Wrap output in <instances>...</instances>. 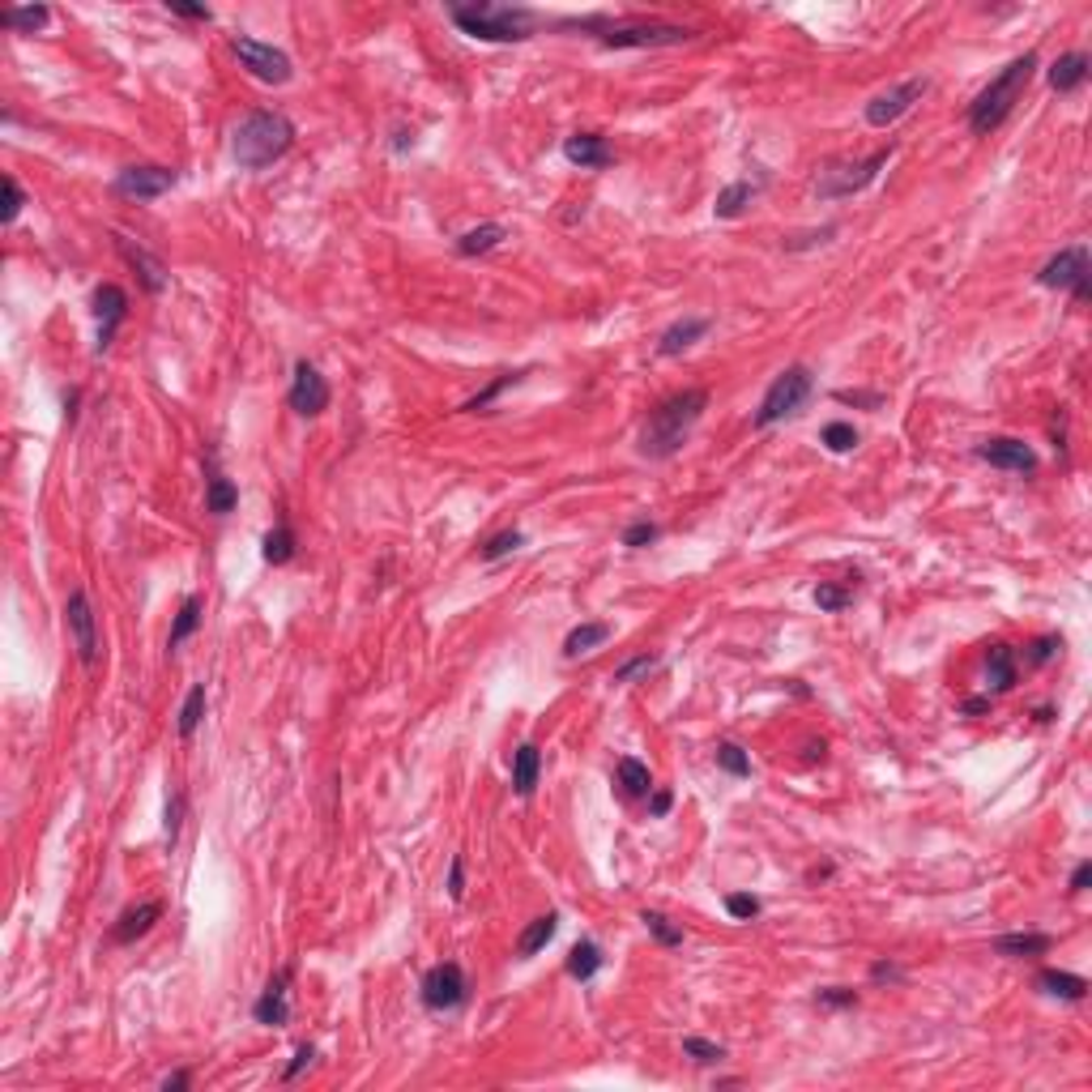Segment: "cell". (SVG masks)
<instances>
[{
    "instance_id": "obj_1",
    "label": "cell",
    "mask_w": 1092,
    "mask_h": 1092,
    "mask_svg": "<svg viewBox=\"0 0 1092 1092\" xmlns=\"http://www.w3.org/2000/svg\"><path fill=\"white\" fill-rule=\"evenodd\" d=\"M704 410H709V393L704 389H683V393L666 397L662 406H653V415L640 431V457H649V461H671V457L687 444L691 431H696Z\"/></svg>"
},
{
    "instance_id": "obj_2",
    "label": "cell",
    "mask_w": 1092,
    "mask_h": 1092,
    "mask_svg": "<svg viewBox=\"0 0 1092 1092\" xmlns=\"http://www.w3.org/2000/svg\"><path fill=\"white\" fill-rule=\"evenodd\" d=\"M295 146V124L282 111H248L231 137V154L243 171H265L282 162Z\"/></svg>"
},
{
    "instance_id": "obj_3",
    "label": "cell",
    "mask_w": 1092,
    "mask_h": 1092,
    "mask_svg": "<svg viewBox=\"0 0 1092 1092\" xmlns=\"http://www.w3.org/2000/svg\"><path fill=\"white\" fill-rule=\"evenodd\" d=\"M449 18L457 22L461 34L483 39V43H525V39H534L538 26H543V18H538L534 9L491 5V0H478V5H449Z\"/></svg>"
},
{
    "instance_id": "obj_4",
    "label": "cell",
    "mask_w": 1092,
    "mask_h": 1092,
    "mask_svg": "<svg viewBox=\"0 0 1092 1092\" xmlns=\"http://www.w3.org/2000/svg\"><path fill=\"white\" fill-rule=\"evenodd\" d=\"M1032 73H1037V56H1032V52L1016 56V61L1007 65L1003 73L994 77L990 86H985L978 99L969 103V128H973V133H978V137H990L994 128H999L1007 115L1016 111V103H1020V94L1028 90Z\"/></svg>"
},
{
    "instance_id": "obj_5",
    "label": "cell",
    "mask_w": 1092,
    "mask_h": 1092,
    "mask_svg": "<svg viewBox=\"0 0 1092 1092\" xmlns=\"http://www.w3.org/2000/svg\"><path fill=\"white\" fill-rule=\"evenodd\" d=\"M811 393H815V371L807 368V363H790L785 371L772 375V384L764 389V397H760V410L751 415V427L768 431V427H777V422L794 418L798 410L811 402Z\"/></svg>"
},
{
    "instance_id": "obj_6",
    "label": "cell",
    "mask_w": 1092,
    "mask_h": 1092,
    "mask_svg": "<svg viewBox=\"0 0 1092 1092\" xmlns=\"http://www.w3.org/2000/svg\"><path fill=\"white\" fill-rule=\"evenodd\" d=\"M892 154H896V146L888 141L884 150H875V154H866L858 162H828V167L819 171V180H815V193L824 197V201H841V197L862 193V188H871L879 180V171L888 167Z\"/></svg>"
},
{
    "instance_id": "obj_7",
    "label": "cell",
    "mask_w": 1092,
    "mask_h": 1092,
    "mask_svg": "<svg viewBox=\"0 0 1092 1092\" xmlns=\"http://www.w3.org/2000/svg\"><path fill=\"white\" fill-rule=\"evenodd\" d=\"M691 39H696V30L671 26V22H628V26H610V22L602 18V26H597V43L615 47V52H624V47H678V43H691Z\"/></svg>"
},
{
    "instance_id": "obj_8",
    "label": "cell",
    "mask_w": 1092,
    "mask_h": 1092,
    "mask_svg": "<svg viewBox=\"0 0 1092 1092\" xmlns=\"http://www.w3.org/2000/svg\"><path fill=\"white\" fill-rule=\"evenodd\" d=\"M231 56L240 61V68H248V73L256 81H265V86H286V81L295 77L290 56L282 52V47H274V43L252 39V34H235V39H231Z\"/></svg>"
},
{
    "instance_id": "obj_9",
    "label": "cell",
    "mask_w": 1092,
    "mask_h": 1092,
    "mask_svg": "<svg viewBox=\"0 0 1092 1092\" xmlns=\"http://www.w3.org/2000/svg\"><path fill=\"white\" fill-rule=\"evenodd\" d=\"M418 999L427 1012H457L465 1007L469 999V982H465V969L457 960H440L422 973V985H418Z\"/></svg>"
},
{
    "instance_id": "obj_10",
    "label": "cell",
    "mask_w": 1092,
    "mask_h": 1092,
    "mask_svg": "<svg viewBox=\"0 0 1092 1092\" xmlns=\"http://www.w3.org/2000/svg\"><path fill=\"white\" fill-rule=\"evenodd\" d=\"M1088 248L1084 243H1071V248H1063L1059 256H1050L1046 265H1041V274H1037V286H1046V290H1071V295L1084 303L1088 299Z\"/></svg>"
},
{
    "instance_id": "obj_11",
    "label": "cell",
    "mask_w": 1092,
    "mask_h": 1092,
    "mask_svg": "<svg viewBox=\"0 0 1092 1092\" xmlns=\"http://www.w3.org/2000/svg\"><path fill=\"white\" fill-rule=\"evenodd\" d=\"M926 90H931V81H926V77H909V81H900V86L875 94V99L866 103V124H871V128H892L900 115L913 111V103H922Z\"/></svg>"
},
{
    "instance_id": "obj_12",
    "label": "cell",
    "mask_w": 1092,
    "mask_h": 1092,
    "mask_svg": "<svg viewBox=\"0 0 1092 1092\" xmlns=\"http://www.w3.org/2000/svg\"><path fill=\"white\" fill-rule=\"evenodd\" d=\"M175 175L171 167H154V162H137V167H124L120 175H115V193L128 197V201H158L162 193H171L175 188Z\"/></svg>"
},
{
    "instance_id": "obj_13",
    "label": "cell",
    "mask_w": 1092,
    "mask_h": 1092,
    "mask_svg": "<svg viewBox=\"0 0 1092 1092\" xmlns=\"http://www.w3.org/2000/svg\"><path fill=\"white\" fill-rule=\"evenodd\" d=\"M128 316V295L124 286H115V282H103V286H94V321H99V342H94V355H108L115 333H120Z\"/></svg>"
},
{
    "instance_id": "obj_14",
    "label": "cell",
    "mask_w": 1092,
    "mask_h": 1092,
    "mask_svg": "<svg viewBox=\"0 0 1092 1092\" xmlns=\"http://www.w3.org/2000/svg\"><path fill=\"white\" fill-rule=\"evenodd\" d=\"M65 624H68V636H73V649L81 657V666H94V662H99V628H94V610H90L86 590L68 593Z\"/></svg>"
},
{
    "instance_id": "obj_15",
    "label": "cell",
    "mask_w": 1092,
    "mask_h": 1092,
    "mask_svg": "<svg viewBox=\"0 0 1092 1092\" xmlns=\"http://www.w3.org/2000/svg\"><path fill=\"white\" fill-rule=\"evenodd\" d=\"M290 410H295L299 418H316V415H325L328 410V380L321 371L312 368L308 359H299L295 363V380H290Z\"/></svg>"
},
{
    "instance_id": "obj_16",
    "label": "cell",
    "mask_w": 1092,
    "mask_h": 1092,
    "mask_svg": "<svg viewBox=\"0 0 1092 1092\" xmlns=\"http://www.w3.org/2000/svg\"><path fill=\"white\" fill-rule=\"evenodd\" d=\"M973 457L994 469H1012V474H1032L1037 469V453L1028 449L1025 440H1012V436H994V440H982Z\"/></svg>"
},
{
    "instance_id": "obj_17",
    "label": "cell",
    "mask_w": 1092,
    "mask_h": 1092,
    "mask_svg": "<svg viewBox=\"0 0 1092 1092\" xmlns=\"http://www.w3.org/2000/svg\"><path fill=\"white\" fill-rule=\"evenodd\" d=\"M290 965L278 969L274 978H269V985L261 990V999L252 1003V1020L256 1025H269V1028H282L290 1020Z\"/></svg>"
},
{
    "instance_id": "obj_18",
    "label": "cell",
    "mask_w": 1092,
    "mask_h": 1092,
    "mask_svg": "<svg viewBox=\"0 0 1092 1092\" xmlns=\"http://www.w3.org/2000/svg\"><path fill=\"white\" fill-rule=\"evenodd\" d=\"M563 158L581 171H606L610 162H615V150L606 146L602 133H572L568 141H563Z\"/></svg>"
},
{
    "instance_id": "obj_19",
    "label": "cell",
    "mask_w": 1092,
    "mask_h": 1092,
    "mask_svg": "<svg viewBox=\"0 0 1092 1092\" xmlns=\"http://www.w3.org/2000/svg\"><path fill=\"white\" fill-rule=\"evenodd\" d=\"M709 328H713V321H704V316H683V321H675L662 337H657V355H662V359L683 355V350H687V346H696L700 337L709 333Z\"/></svg>"
},
{
    "instance_id": "obj_20",
    "label": "cell",
    "mask_w": 1092,
    "mask_h": 1092,
    "mask_svg": "<svg viewBox=\"0 0 1092 1092\" xmlns=\"http://www.w3.org/2000/svg\"><path fill=\"white\" fill-rule=\"evenodd\" d=\"M115 243H120L124 261L141 274V282H146V290H150V295H162V290H167V269H162L158 256H150L146 248H137V243H133V240H124V235H115Z\"/></svg>"
},
{
    "instance_id": "obj_21",
    "label": "cell",
    "mask_w": 1092,
    "mask_h": 1092,
    "mask_svg": "<svg viewBox=\"0 0 1092 1092\" xmlns=\"http://www.w3.org/2000/svg\"><path fill=\"white\" fill-rule=\"evenodd\" d=\"M235 503H240V487L231 483L227 474L218 469V457L209 453V478H205V512L209 516H227L235 512Z\"/></svg>"
},
{
    "instance_id": "obj_22",
    "label": "cell",
    "mask_w": 1092,
    "mask_h": 1092,
    "mask_svg": "<svg viewBox=\"0 0 1092 1092\" xmlns=\"http://www.w3.org/2000/svg\"><path fill=\"white\" fill-rule=\"evenodd\" d=\"M1088 68H1092V61H1088L1084 52H1067V56H1059V61L1050 65L1046 81H1050V90L1071 94V90H1079V86L1088 81Z\"/></svg>"
},
{
    "instance_id": "obj_23",
    "label": "cell",
    "mask_w": 1092,
    "mask_h": 1092,
    "mask_svg": "<svg viewBox=\"0 0 1092 1092\" xmlns=\"http://www.w3.org/2000/svg\"><path fill=\"white\" fill-rule=\"evenodd\" d=\"M990 947H994V956L1025 960V956H1046L1054 947V939L1046 931H1025V935H999Z\"/></svg>"
},
{
    "instance_id": "obj_24",
    "label": "cell",
    "mask_w": 1092,
    "mask_h": 1092,
    "mask_svg": "<svg viewBox=\"0 0 1092 1092\" xmlns=\"http://www.w3.org/2000/svg\"><path fill=\"white\" fill-rule=\"evenodd\" d=\"M1037 990H1041V994H1050V999L1084 1003L1088 982L1079 978V973H1067V969H1041V973H1037Z\"/></svg>"
},
{
    "instance_id": "obj_25",
    "label": "cell",
    "mask_w": 1092,
    "mask_h": 1092,
    "mask_svg": "<svg viewBox=\"0 0 1092 1092\" xmlns=\"http://www.w3.org/2000/svg\"><path fill=\"white\" fill-rule=\"evenodd\" d=\"M1016 649L1012 644H990V653H985V683H990V691H1012L1016 687Z\"/></svg>"
},
{
    "instance_id": "obj_26",
    "label": "cell",
    "mask_w": 1092,
    "mask_h": 1092,
    "mask_svg": "<svg viewBox=\"0 0 1092 1092\" xmlns=\"http://www.w3.org/2000/svg\"><path fill=\"white\" fill-rule=\"evenodd\" d=\"M503 240H508V227H503V222H483V227L457 235L453 248H457V256H487V252H496Z\"/></svg>"
},
{
    "instance_id": "obj_27",
    "label": "cell",
    "mask_w": 1092,
    "mask_h": 1092,
    "mask_svg": "<svg viewBox=\"0 0 1092 1092\" xmlns=\"http://www.w3.org/2000/svg\"><path fill=\"white\" fill-rule=\"evenodd\" d=\"M538 772H543V751L534 743H521L512 756V790L516 798H530L538 790Z\"/></svg>"
},
{
    "instance_id": "obj_28",
    "label": "cell",
    "mask_w": 1092,
    "mask_h": 1092,
    "mask_svg": "<svg viewBox=\"0 0 1092 1092\" xmlns=\"http://www.w3.org/2000/svg\"><path fill=\"white\" fill-rule=\"evenodd\" d=\"M162 918V905L158 900H146V905H137V909H128L120 922H115V931H111V939L115 943H137L141 935L150 931V926H154Z\"/></svg>"
},
{
    "instance_id": "obj_29",
    "label": "cell",
    "mask_w": 1092,
    "mask_h": 1092,
    "mask_svg": "<svg viewBox=\"0 0 1092 1092\" xmlns=\"http://www.w3.org/2000/svg\"><path fill=\"white\" fill-rule=\"evenodd\" d=\"M555 931H559V913H543V918H534V922L521 931V939H516V956H521V960L538 956V952H543V947L550 943V939H555Z\"/></svg>"
},
{
    "instance_id": "obj_30",
    "label": "cell",
    "mask_w": 1092,
    "mask_h": 1092,
    "mask_svg": "<svg viewBox=\"0 0 1092 1092\" xmlns=\"http://www.w3.org/2000/svg\"><path fill=\"white\" fill-rule=\"evenodd\" d=\"M756 197H760V184L734 180L730 188H721V193H718V205H713V214H718V218H738V214H747V205L756 201Z\"/></svg>"
},
{
    "instance_id": "obj_31",
    "label": "cell",
    "mask_w": 1092,
    "mask_h": 1092,
    "mask_svg": "<svg viewBox=\"0 0 1092 1092\" xmlns=\"http://www.w3.org/2000/svg\"><path fill=\"white\" fill-rule=\"evenodd\" d=\"M563 969H568L572 982H593L597 969H602V947H597L593 939H581V943L568 952V965Z\"/></svg>"
},
{
    "instance_id": "obj_32",
    "label": "cell",
    "mask_w": 1092,
    "mask_h": 1092,
    "mask_svg": "<svg viewBox=\"0 0 1092 1092\" xmlns=\"http://www.w3.org/2000/svg\"><path fill=\"white\" fill-rule=\"evenodd\" d=\"M619 785H624L628 798H649V794H653V772H649V764H644V760H636V756H624V760H619Z\"/></svg>"
},
{
    "instance_id": "obj_33",
    "label": "cell",
    "mask_w": 1092,
    "mask_h": 1092,
    "mask_svg": "<svg viewBox=\"0 0 1092 1092\" xmlns=\"http://www.w3.org/2000/svg\"><path fill=\"white\" fill-rule=\"evenodd\" d=\"M205 709H209V691H205V683H193V691H188V700H184V709H180V721H175L180 738H193L197 730H201Z\"/></svg>"
},
{
    "instance_id": "obj_34",
    "label": "cell",
    "mask_w": 1092,
    "mask_h": 1092,
    "mask_svg": "<svg viewBox=\"0 0 1092 1092\" xmlns=\"http://www.w3.org/2000/svg\"><path fill=\"white\" fill-rule=\"evenodd\" d=\"M295 530H290L286 521H278L274 530L265 534V546H261V555H265V563H274V568H282V563H290L295 559Z\"/></svg>"
},
{
    "instance_id": "obj_35",
    "label": "cell",
    "mask_w": 1092,
    "mask_h": 1092,
    "mask_svg": "<svg viewBox=\"0 0 1092 1092\" xmlns=\"http://www.w3.org/2000/svg\"><path fill=\"white\" fill-rule=\"evenodd\" d=\"M0 22H5L14 34H39L47 22H52V9L47 5H22V9H5L0 14Z\"/></svg>"
},
{
    "instance_id": "obj_36",
    "label": "cell",
    "mask_w": 1092,
    "mask_h": 1092,
    "mask_svg": "<svg viewBox=\"0 0 1092 1092\" xmlns=\"http://www.w3.org/2000/svg\"><path fill=\"white\" fill-rule=\"evenodd\" d=\"M197 628H201V597H184V606H180V615H175V624H171V636H167V653H175L180 649V644L188 640V636H197Z\"/></svg>"
},
{
    "instance_id": "obj_37",
    "label": "cell",
    "mask_w": 1092,
    "mask_h": 1092,
    "mask_svg": "<svg viewBox=\"0 0 1092 1092\" xmlns=\"http://www.w3.org/2000/svg\"><path fill=\"white\" fill-rule=\"evenodd\" d=\"M610 640V624H581L568 632V640H563V657H581V653H593L597 644Z\"/></svg>"
},
{
    "instance_id": "obj_38",
    "label": "cell",
    "mask_w": 1092,
    "mask_h": 1092,
    "mask_svg": "<svg viewBox=\"0 0 1092 1092\" xmlns=\"http://www.w3.org/2000/svg\"><path fill=\"white\" fill-rule=\"evenodd\" d=\"M521 380H525V371H503V375H496V380H491L483 393H474V397H469V402L461 406V415H478V410H487L503 389H512V384H521Z\"/></svg>"
},
{
    "instance_id": "obj_39",
    "label": "cell",
    "mask_w": 1092,
    "mask_h": 1092,
    "mask_svg": "<svg viewBox=\"0 0 1092 1092\" xmlns=\"http://www.w3.org/2000/svg\"><path fill=\"white\" fill-rule=\"evenodd\" d=\"M640 922H644V931H649L662 947H678V943H683V926H675L671 918H666V913L644 909V913H640Z\"/></svg>"
},
{
    "instance_id": "obj_40",
    "label": "cell",
    "mask_w": 1092,
    "mask_h": 1092,
    "mask_svg": "<svg viewBox=\"0 0 1092 1092\" xmlns=\"http://www.w3.org/2000/svg\"><path fill=\"white\" fill-rule=\"evenodd\" d=\"M819 440H824L828 453H853L858 449V431H853V422H828Z\"/></svg>"
},
{
    "instance_id": "obj_41",
    "label": "cell",
    "mask_w": 1092,
    "mask_h": 1092,
    "mask_svg": "<svg viewBox=\"0 0 1092 1092\" xmlns=\"http://www.w3.org/2000/svg\"><path fill=\"white\" fill-rule=\"evenodd\" d=\"M521 546H525V534H521V530H503V534H496V538H487V543H483V559L496 563V559L512 555V550H521Z\"/></svg>"
},
{
    "instance_id": "obj_42",
    "label": "cell",
    "mask_w": 1092,
    "mask_h": 1092,
    "mask_svg": "<svg viewBox=\"0 0 1092 1092\" xmlns=\"http://www.w3.org/2000/svg\"><path fill=\"white\" fill-rule=\"evenodd\" d=\"M850 602H853V590H845V585H828V581L815 585V606L828 610V615H837V610H845Z\"/></svg>"
},
{
    "instance_id": "obj_43",
    "label": "cell",
    "mask_w": 1092,
    "mask_h": 1092,
    "mask_svg": "<svg viewBox=\"0 0 1092 1092\" xmlns=\"http://www.w3.org/2000/svg\"><path fill=\"white\" fill-rule=\"evenodd\" d=\"M683 1054L691 1063H700V1067H713V1063L725 1059V1046H718V1041H704V1037H683Z\"/></svg>"
},
{
    "instance_id": "obj_44",
    "label": "cell",
    "mask_w": 1092,
    "mask_h": 1092,
    "mask_svg": "<svg viewBox=\"0 0 1092 1092\" xmlns=\"http://www.w3.org/2000/svg\"><path fill=\"white\" fill-rule=\"evenodd\" d=\"M718 768H725L730 777H751V756L738 743H721L718 747Z\"/></svg>"
},
{
    "instance_id": "obj_45",
    "label": "cell",
    "mask_w": 1092,
    "mask_h": 1092,
    "mask_svg": "<svg viewBox=\"0 0 1092 1092\" xmlns=\"http://www.w3.org/2000/svg\"><path fill=\"white\" fill-rule=\"evenodd\" d=\"M725 913H730L734 922H751V918H760V900L751 896V892H730V896H725Z\"/></svg>"
},
{
    "instance_id": "obj_46",
    "label": "cell",
    "mask_w": 1092,
    "mask_h": 1092,
    "mask_svg": "<svg viewBox=\"0 0 1092 1092\" xmlns=\"http://www.w3.org/2000/svg\"><path fill=\"white\" fill-rule=\"evenodd\" d=\"M657 538H662V525H653V521H632L628 530H624V546L640 550V546H653Z\"/></svg>"
},
{
    "instance_id": "obj_47",
    "label": "cell",
    "mask_w": 1092,
    "mask_h": 1092,
    "mask_svg": "<svg viewBox=\"0 0 1092 1092\" xmlns=\"http://www.w3.org/2000/svg\"><path fill=\"white\" fill-rule=\"evenodd\" d=\"M819 1007H832V1012H845V1007H858V990H850V985H828V990L815 994Z\"/></svg>"
},
{
    "instance_id": "obj_48",
    "label": "cell",
    "mask_w": 1092,
    "mask_h": 1092,
    "mask_svg": "<svg viewBox=\"0 0 1092 1092\" xmlns=\"http://www.w3.org/2000/svg\"><path fill=\"white\" fill-rule=\"evenodd\" d=\"M22 205H26V197H22V184L14 180V175H5V209H0V222H5V227H14L18 214H22Z\"/></svg>"
},
{
    "instance_id": "obj_49",
    "label": "cell",
    "mask_w": 1092,
    "mask_h": 1092,
    "mask_svg": "<svg viewBox=\"0 0 1092 1092\" xmlns=\"http://www.w3.org/2000/svg\"><path fill=\"white\" fill-rule=\"evenodd\" d=\"M657 666V657L653 653H640V657H628L624 666H619L615 671V683H632V678H640V675H649Z\"/></svg>"
},
{
    "instance_id": "obj_50",
    "label": "cell",
    "mask_w": 1092,
    "mask_h": 1092,
    "mask_svg": "<svg viewBox=\"0 0 1092 1092\" xmlns=\"http://www.w3.org/2000/svg\"><path fill=\"white\" fill-rule=\"evenodd\" d=\"M1059 649H1063V640H1059V636H1037V640L1028 644L1025 662H1028V666H1046V662H1050V657L1059 653Z\"/></svg>"
},
{
    "instance_id": "obj_51",
    "label": "cell",
    "mask_w": 1092,
    "mask_h": 1092,
    "mask_svg": "<svg viewBox=\"0 0 1092 1092\" xmlns=\"http://www.w3.org/2000/svg\"><path fill=\"white\" fill-rule=\"evenodd\" d=\"M180 824H184V794L175 790L167 798V850H175V841H180Z\"/></svg>"
},
{
    "instance_id": "obj_52",
    "label": "cell",
    "mask_w": 1092,
    "mask_h": 1092,
    "mask_svg": "<svg viewBox=\"0 0 1092 1092\" xmlns=\"http://www.w3.org/2000/svg\"><path fill=\"white\" fill-rule=\"evenodd\" d=\"M837 227H824V231H807V235H790L785 240V252H803V248H815V243H828Z\"/></svg>"
},
{
    "instance_id": "obj_53",
    "label": "cell",
    "mask_w": 1092,
    "mask_h": 1092,
    "mask_svg": "<svg viewBox=\"0 0 1092 1092\" xmlns=\"http://www.w3.org/2000/svg\"><path fill=\"white\" fill-rule=\"evenodd\" d=\"M837 402H841V406H866V410H879V406H884V393H858V389H837Z\"/></svg>"
},
{
    "instance_id": "obj_54",
    "label": "cell",
    "mask_w": 1092,
    "mask_h": 1092,
    "mask_svg": "<svg viewBox=\"0 0 1092 1092\" xmlns=\"http://www.w3.org/2000/svg\"><path fill=\"white\" fill-rule=\"evenodd\" d=\"M312 1059H316V1046H312V1041H303V1046L295 1050V1059L286 1063V1071H282V1079H286V1084H290V1079H299V1071H303V1067H312Z\"/></svg>"
},
{
    "instance_id": "obj_55",
    "label": "cell",
    "mask_w": 1092,
    "mask_h": 1092,
    "mask_svg": "<svg viewBox=\"0 0 1092 1092\" xmlns=\"http://www.w3.org/2000/svg\"><path fill=\"white\" fill-rule=\"evenodd\" d=\"M167 9L175 18H188V22H209V18H214L205 5H188V0H167Z\"/></svg>"
},
{
    "instance_id": "obj_56",
    "label": "cell",
    "mask_w": 1092,
    "mask_h": 1092,
    "mask_svg": "<svg viewBox=\"0 0 1092 1092\" xmlns=\"http://www.w3.org/2000/svg\"><path fill=\"white\" fill-rule=\"evenodd\" d=\"M871 982H875V985H884V982H905V969L892 965V960H875V965H871Z\"/></svg>"
},
{
    "instance_id": "obj_57",
    "label": "cell",
    "mask_w": 1092,
    "mask_h": 1092,
    "mask_svg": "<svg viewBox=\"0 0 1092 1092\" xmlns=\"http://www.w3.org/2000/svg\"><path fill=\"white\" fill-rule=\"evenodd\" d=\"M449 896H453V900L465 896V862H461V858L449 862Z\"/></svg>"
},
{
    "instance_id": "obj_58",
    "label": "cell",
    "mask_w": 1092,
    "mask_h": 1092,
    "mask_svg": "<svg viewBox=\"0 0 1092 1092\" xmlns=\"http://www.w3.org/2000/svg\"><path fill=\"white\" fill-rule=\"evenodd\" d=\"M671 807H675V798H671V790H653V794H649V815H653V819H662V815H671Z\"/></svg>"
},
{
    "instance_id": "obj_59",
    "label": "cell",
    "mask_w": 1092,
    "mask_h": 1092,
    "mask_svg": "<svg viewBox=\"0 0 1092 1092\" xmlns=\"http://www.w3.org/2000/svg\"><path fill=\"white\" fill-rule=\"evenodd\" d=\"M960 713H965V718H982V713H990V696H969Z\"/></svg>"
},
{
    "instance_id": "obj_60",
    "label": "cell",
    "mask_w": 1092,
    "mask_h": 1092,
    "mask_svg": "<svg viewBox=\"0 0 1092 1092\" xmlns=\"http://www.w3.org/2000/svg\"><path fill=\"white\" fill-rule=\"evenodd\" d=\"M1088 884H1092V862H1079L1071 871V892H1084Z\"/></svg>"
},
{
    "instance_id": "obj_61",
    "label": "cell",
    "mask_w": 1092,
    "mask_h": 1092,
    "mask_svg": "<svg viewBox=\"0 0 1092 1092\" xmlns=\"http://www.w3.org/2000/svg\"><path fill=\"white\" fill-rule=\"evenodd\" d=\"M188 1084H193V1075H188V1071H171L167 1079H162V1092H184Z\"/></svg>"
},
{
    "instance_id": "obj_62",
    "label": "cell",
    "mask_w": 1092,
    "mask_h": 1092,
    "mask_svg": "<svg viewBox=\"0 0 1092 1092\" xmlns=\"http://www.w3.org/2000/svg\"><path fill=\"white\" fill-rule=\"evenodd\" d=\"M410 146H415V133H406V128H397V133H393V150H397V154H406Z\"/></svg>"
},
{
    "instance_id": "obj_63",
    "label": "cell",
    "mask_w": 1092,
    "mask_h": 1092,
    "mask_svg": "<svg viewBox=\"0 0 1092 1092\" xmlns=\"http://www.w3.org/2000/svg\"><path fill=\"white\" fill-rule=\"evenodd\" d=\"M807 760H824V743H811V747H807Z\"/></svg>"
}]
</instances>
